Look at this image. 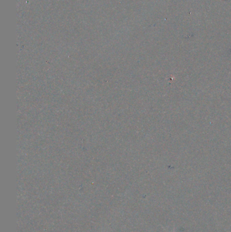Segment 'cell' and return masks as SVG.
Segmentation results:
<instances>
[{"label": "cell", "instance_id": "obj_1", "mask_svg": "<svg viewBox=\"0 0 231 232\" xmlns=\"http://www.w3.org/2000/svg\"><path fill=\"white\" fill-rule=\"evenodd\" d=\"M167 232H169V231H167ZM173 232H175V228H174V229H173Z\"/></svg>", "mask_w": 231, "mask_h": 232}]
</instances>
